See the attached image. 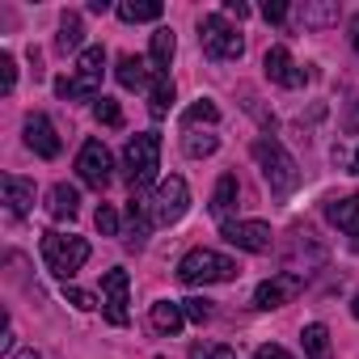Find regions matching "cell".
<instances>
[{
    "label": "cell",
    "instance_id": "obj_9",
    "mask_svg": "<svg viewBox=\"0 0 359 359\" xmlns=\"http://www.w3.org/2000/svg\"><path fill=\"white\" fill-rule=\"evenodd\" d=\"M300 292H304V275H296V271L271 275V279H262V283L254 287V309H262V313L283 309V304H292Z\"/></svg>",
    "mask_w": 359,
    "mask_h": 359
},
{
    "label": "cell",
    "instance_id": "obj_16",
    "mask_svg": "<svg viewBox=\"0 0 359 359\" xmlns=\"http://www.w3.org/2000/svg\"><path fill=\"white\" fill-rule=\"evenodd\" d=\"M325 220L334 229H342L346 237L359 241V195H346V199H330L325 203Z\"/></svg>",
    "mask_w": 359,
    "mask_h": 359
},
{
    "label": "cell",
    "instance_id": "obj_26",
    "mask_svg": "<svg viewBox=\"0 0 359 359\" xmlns=\"http://www.w3.org/2000/svg\"><path fill=\"white\" fill-rule=\"evenodd\" d=\"M216 148H220V140H216L212 131H187V135H182V152L195 156V161H199V156H212Z\"/></svg>",
    "mask_w": 359,
    "mask_h": 359
},
{
    "label": "cell",
    "instance_id": "obj_2",
    "mask_svg": "<svg viewBox=\"0 0 359 359\" xmlns=\"http://www.w3.org/2000/svg\"><path fill=\"white\" fill-rule=\"evenodd\" d=\"M123 165H127L131 195H144V191L156 182V169H161V135H156V131L131 135V140H127V152H123Z\"/></svg>",
    "mask_w": 359,
    "mask_h": 359
},
{
    "label": "cell",
    "instance_id": "obj_36",
    "mask_svg": "<svg viewBox=\"0 0 359 359\" xmlns=\"http://www.w3.org/2000/svg\"><path fill=\"white\" fill-rule=\"evenodd\" d=\"M224 13H233V18H250V5H241V0H224Z\"/></svg>",
    "mask_w": 359,
    "mask_h": 359
},
{
    "label": "cell",
    "instance_id": "obj_6",
    "mask_svg": "<svg viewBox=\"0 0 359 359\" xmlns=\"http://www.w3.org/2000/svg\"><path fill=\"white\" fill-rule=\"evenodd\" d=\"M199 47L212 55V60H241L245 55V39L220 18V13H208V18H199Z\"/></svg>",
    "mask_w": 359,
    "mask_h": 359
},
{
    "label": "cell",
    "instance_id": "obj_3",
    "mask_svg": "<svg viewBox=\"0 0 359 359\" xmlns=\"http://www.w3.org/2000/svg\"><path fill=\"white\" fill-rule=\"evenodd\" d=\"M241 275V266L216 250H191L182 262H177V279L187 287H208V283H233Z\"/></svg>",
    "mask_w": 359,
    "mask_h": 359
},
{
    "label": "cell",
    "instance_id": "obj_29",
    "mask_svg": "<svg viewBox=\"0 0 359 359\" xmlns=\"http://www.w3.org/2000/svg\"><path fill=\"white\" fill-rule=\"evenodd\" d=\"M93 114H97V123H106V127H118V123H123V110H118L114 97H97V102H93Z\"/></svg>",
    "mask_w": 359,
    "mask_h": 359
},
{
    "label": "cell",
    "instance_id": "obj_27",
    "mask_svg": "<svg viewBox=\"0 0 359 359\" xmlns=\"http://www.w3.org/2000/svg\"><path fill=\"white\" fill-rule=\"evenodd\" d=\"M296 22L300 26H330V22H338V5H300Z\"/></svg>",
    "mask_w": 359,
    "mask_h": 359
},
{
    "label": "cell",
    "instance_id": "obj_40",
    "mask_svg": "<svg viewBox=\"0 0 359 359\" xmlns=\"http://www.w3.org/2000/svg\"><path fill=\"white\" fill-rule=\"evenodd\" d=\"M13 359H43V355H39V351H34V346H26V351H18V355H13Z\"/></svg>",
    "mask_w": 359,
    "mask_h": 359
},
{
    "label": "cell",
    "instance_id": "obj_5",
    "mask_svg": "<svg viewBox=\"0 0 359 359\" xmlns=\"http://www.w3.org/2000/svg\"><path fill=\"white\" fill-rule=\"evenodd\" d=\"M102 72H106V47H85L81 60H76V76H60L55 81V93L76 102V97H93L97 102V89H102Z\"/></svg>",
    "mask_w": 359,
    "mask_h": 359
},
{
    "label": "cell",
    "instance_id": "obj_13",
    "mask_svg": "<svg viewBox=\"0 0 359 359\" xmlns=\"http://www.w3.org/2000/svg\"><path fill=\"white\" fill-rule=\"evenodd\" d=\"M262 68H266V81H275V85H283V89H300V85H304V72L296 68V60H292L287 47H271L266 60H262Z\"/></svg>",
    "mask_w": 359,
    "mask_h": 359
},
{
    "label": "cell",
    "instance_id": "obj_15",
    "mask_svg": "<svg viewBox=\"0 0 359 359\" xmlns=\"http://www.w3.org/2000/svg\"><path fill=\"white\" fill-rule=\"evenodd\" d=\"M0 187H5V203H9V216H30L34 212V182L30 177H18V173H5L0 177Z\"/></svg>",
    "mask_w": 359,
    "mask_h": 359
},
{
    "label": "cell",
    "instance_id": "obj_1",
    "mask_svg": "<svg viewBox=\"0 0 359 359\" xmlns=\"http://www.w3.org/2000/svg\"><path fill=\"white\" fill-rule=\"evenodd\" d=\"M254 161H258L266 187H271L275 195H292V191L300 187V165H296V156H292L279 140H271V135L254 140Z\"/></svg>",
    "mask_w": 359,
    "mask_h": 359
},
{
    "label": "cell",
    "instance_id": "obj_42",
    "mask_svg": "<svg viewBox=\"0 0 359 359\" xmlns=\"http://www.w3.org/2000/svg\"><path fill=\"white\" fill-rule=\"evenodd\" d=\"M355 173H359V148H355Z\"/></svg>",
    "mask_w": 359,
    "mask_h": 359
},
{
    "label": "cell",
    "instance_id": "obj_37",
    "mask_svg": "<svg viewBox=\"0 0 359 359\" xmlns=\"http://www.w3.org/2000/svg\"><path fill=\"white\" fill-rule=\"evenodd\" d=\"M212 351H216V346H203V342H195V346H191V359H212Z\"/></svg>",
    "mask_w": 359,
    "mask_h": 359
},
{
    "label": "cell",
    "instance_id": "obj_41",
    "mask_svg": "<svg viewBox=\"0 0 359 359\" xmlns=\"http://www.w3.org/2000/svg\"><path fill=\"white\" fill-rule=\"evenodd\" d=\"M351 313H355V317H359V292H355V300H351Z\"/></svg>",
    "mask_w": 359,
    "mask_h": 359
},
{
    "label": "cell",
    "instance_id": "obj_30",
    "mask_svg": "<svg viewBox=\"0 0 359 359\" xmlns=\"http://www.w3.org/2000/svg\"><path fill=\"white\" fill-rule=\"evenodd\" d=\"M182 313H187V321L203 325V321H212V300H203V296H195V300H182Z\"/></svg>",
    "mask_w": 359,
    "mask_h": 359
},
{
    "label": "cell",
    "instance_id": "obj_10",
    "mask_svg": "<svg viewBox=\"0 0 359 359\" xmlns=\"http://www.w3.org/2000/svg\"><path fill=\"white\" fill-rule=\"evenodd\" d=\"M220 237H224L229 245L245 250V254H271V245H275V233H271V224H262V220H229V224L220 229Z\"/></svg>",
    "mask_w": 359,
    "mask_h": 359
},
{
    "label": "cell",
    "instance_id": "obj_39",
    "mask_svg": "<svg viewBox=\"0 0 359 359\" xmlns=\"http://www.w3.org/2000/svg\"><path fill=\"white\" fill-rule=\"evenodd\" d=\"M351 47H355V51H359V18H355V22H351Z\"/></svg>",
    "mask_w": 359,
    "mask_h": 359
},
{
    "label": "cell",
    "instance_id": "obj_22",
    "mask_svg": "<svg viewBox=\"0 0 359 359\" xmlns=\"http://www.w3.org/2000/svg\"><path fill=\"white\" fill-rule=\"evenodd\" d=\"M148 110H152V118H165V114L173 110V81H169V72H152Z\"/></svg>",
    "mask_w": 359,
    "mask_h": 359
},
{
    "label": "cell",
    "instance_id": "obj_7",
    "mask_svg": "<svg viewBox=\"0 0 359 359\" xmlns=\"http://www.w3.org/2000/svg\"><path fill=\"white\" fill-rule=\"evenodd\" d=\"M187 208H191V187H187V177L169 173L165 182H156V191H152V220H156V224H177V220L187 216Z\"/></svg>",
    "mask_w": 359,
    "mask_h": 359
},
{
    "label": "cell",
    "instance_id": "obj_31",
    "mask_svg": "<svg viewBox=\"0 0 359 359\" xmlns=\"http://www.w3.org/2000/svg\"><path fill=\"white\" fill-rule=\"evenodd\" d=\"M0 89H5V93L18 89V60L9 51H0Z\"/></svg>",
    "mask_w": 359,
    "mask_h": 359
},
{
    "label": "cell",
    "instance_id": "obj_24",
    "mask_svg": "<svg viewBox=\"0 0 359 359\" xmlns=\"http://www.w3.org/2000/svg\"><path fill=\"white\" fill-rule=\"evenodd\" d=\"M81 43H85L81 13H64V18H60V39H55V47L68 55V51H81Z\"/></svg>",
    "mask_w": 359,
    "mask_h": 359
},
{
    "label": "cell",
    "instance_id": "obj_23",
    "mask_svg": "<svg viewBox=\"0 0 359 359\" xmlns=\"http://www.w3.org/2000/svg\"><path fill=\"white\" fill-rule=\"evenodd\" d=\"M300 342H304V355H309V359H334V351H330V330H325L321 321L304 325V330H300Z\"/></svg>",
    "mask_w": 359,
    "mask_h": 359
},
{
    "label": "cell",
    "instance_id": "obj_20",
    "mask_svg": "<svg viewBox=\"0 0 359 359\" xmlns=\"http://www.w3.org/2000/svg\"><path fill=\"white\" fill-rule=\"evenodd\" d=\"M182 321H187V313H182V304H177V300H156L152 304V330L156 334H177V330H182Z\"/></svg>",
    "mask_w": 359,
    "mask_h": 359
},
{
    "label": "cell",
    "instance_id": "obj_19",
    "mask_svg": "<svg viewBox=\"0 0 359 359\" xmlns=\"http://www.w3.org/2000/svg\"><path fill=\"white\" fill-rule=\"evenodd\" d=\"M237 195H241L237 173H224L220 182H216V191H212V216L229 224V216H233V208H237Z\"/></svg>",
    "mask_w": 359,
    "mask_h": 359
},
{
    "label": "cell",
    "instance_id": "obj_18",
    "mask_svg": "<svg viewBox=\"0 0 359 359\" xmlns=\"http://www.w3.org/2000/svg\"><path fill=\"white\" fill-rule=\"evenodd\" d=\"M47 212H51V220H72V216L81 212V195H76V187L55 182L51 195H47Z\"/></svg>",
    "mask_w": 359,
    "mask_h": 359
},
{
    "label": "cell",
    "instance_id": "obj_8",
    "mask_svg": "<svg viewBox=\"0 0 359 359\" xmlns=\"http://www.w3.org/2000/svg\"><path fill=\"white\" fill-rule=\"evenodd\" d=\"M76 173H81V182L93 187V191H106L114 182V156L102 140H85L81 152H76Z\"/></svg>",
    "mask_w": 359,
    "mask_h": 359
},
{
    "label": "cell",
    "instance_id": "obj_34",
    "mask_svg": "<svg viewBox=\"0 0 359 359\" xmlns=\"http://www.w3.org/2000/svg\"><path fill=\"white\" fill-rule=\"evenodd\" d=\"M254 359H292V355H287L279 342H266V346H258V351H254Z\"/></svg>",
    "mask_w": 359,
    "mask_h": 359
},
{
    "label": "cell",
    "instance_id": "obj_33",
    "mask_svg": "<svg viewBox=\"0 0 359 359\" xmlns=\"http://www.w3.org/2000/svg\"><path fill=\"white\" fill-rule=\"evenodd\" d=\"M64 296H68V304H76L81 313L97 309V296H93V292H81V287H68V283H64Z\"/></svg>",
    "mask_w": 359,
    "mask_h": 359
},
{
    "label": "cell",
    "instance_id": "obj_32",
    "mask_svg": "<svg viewBox=\"0 0 359 359\" xmlns=\"http://www.w3.org/2000/svg\"><path fill=\"white\" fill-rule=\"evenodd\" d=\"M93 220H97V233H102V237H118V212H114L110 203H102Z\"/></svg>",
    "mask_w": 359,
    "mask_h": 359
},
{
    "label": "cell",
    "instance_id": "obj_12",
    "mask_svg": "<svg viewBox=\"0 0 359 359\" xmlns=\"http://www.w3.org/2000/svg\"><path fill=\"white\" fill-rule=\"evenodd\" d=\"M152 224H156L152 220V195H131L127 199V237H123V245L127 250H144Z\"/></svg>",
    "mask_w": 359,
    "mask_h": 359
},
{
    "label": "cell",
    "instance_id": "obj_21",
    "mask_svg": "<svg viewBox=\"0 0 359 359\" xmlns=\"http://www.w3.org/2000/svg\"><path fill=\"white\" fill-rule=\"evenodd\" d=\"M173 51H177V39H173V30H169V26H161V30L152 34V51H148V64H152V72H169V64H173Z\"/></svg>",
    "mask_w": 359,
    "mask_h": 359
},
{
    "label": "cell",
    "instance_id": "obj_28",
    "mask_svg": "<svg viewBox=\"0 0 359 359\" xmlns=\"http://www.w3.org/2000/svg\"><path fill=\"white\" fill-rule=\"evenodd\" d=\"M195 123H208V127H212V123H220V106H216L212 97H199V102L182 114V127H187V131H191Z\"/></svg>",
    "mask_w": 359,
    "mask_h": 359
},
{
    "label": "cell",
    "instance_id": "obj_38",
    "mask_svg": "<svg viewBox=\"0 0 359 359\" xmlns=\"http://www.w3.org/2000/svg\"><path fill=\"white\" fill-rule=\"evenodd\" d=\"M212 359H237V355H233V346H216V351H212Z\"/></svg>",
    "mask_w": 359,
    "mask_h": 359
},
{
    "label": "cell",
    "instance_id": "obj_25",
    "mask_svg": "<svg viewBox=\"0 0 359 359\" xmlns=\"http://www.w3.org/2000/svg\"><path fill=\"white\" fill-rule=\"evenodd\" d=\"M165 9H161V0H123L118 5V18L123 22H156Z\"/></svg>",
    "mask_w": 359,
    "mask_h": 359
},
{
    "label": "cell",
    "instance_id": "obj_35",
    "mask_svg": "<svg viewBox=\"0 0 359 359\" xmlns=\"http://www.w3.org/2000/svg\"><path fill=\"white\" fill-rule=\"evenodd\" d=\"M262 18H266V22H283V18H287V5H279V0H271V5L262 9Z\"/></svg>",
    "mask_w": 359,
    "mask_h": 359
},
{
    "label": "cell",
    "instance_id": "obj_11",
    "mask_svg": "<svg viewBox=\"0 0 359 359\" xmlns=\"http://www.w3.org/2000/svg\"><path fill=\"white\" fill-rule=\"evenodd\" d=\"M127 287H131V279H127V271L123 266H114V271H106L102 275V313H106V321L110 325H127L131 321V313H127Z\"/></svg>",
    "mask_w": 359,
    "mask_h": 359
},
{
    "label": "cell",
    "instance_id": "obj_17",
    "mask_svg": "<svg viewBox=\"0 0 359 359\" xmlns=\"http://www.w3.org/2000/svg\"><path fill=\"white\" fill-rule=\"evenodd\" d=\"M114 76H118V85H123V89H148L152 68H148V60H144V55H123V60H118V68H114Z\"/></svg>",
    "mask_w": 359,
    "mask_h": 359
},
{
    "label": "cell",
    "instance_id": "obj_14",
    "mask_svg": "<svg viewBox=\"0 0 359 359\" xmlns=\"http://www.w3.org/2000/svg\"><path fill=\"white\" fill-rule=\"evenodd\" d=\"M26 144H30V152H39L43 161H55V156H60L55 123H51L47 114H30V118H26Z\"/></svg>",
    "mask_w": 359,
    "mask_h": 359
},
{
    "label": "cell",
    "instance_id": "obj_4",
    "mask_svg": "<svg viewBox=\"0 0 359 359\" xmlns=\"http://www.w3.org/2000/svg\"><path fill=\"white\" fill-rule=\"evenodd\" d=\"M43 262L55 279H72L85 262H89V241L72 237V233H43Z\"/></svg>",
    "mask_w": 359,
    "mask_h": 359
}]
</instances>
